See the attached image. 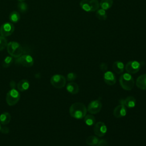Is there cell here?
<instances>
[{
    "instance_id": "obj_30",
    "label": "cell",
    "mask_w": 146,
    "mask_h": 146,
    "mask_svg": "<svg viewBox=\"0 0 146 146\" xmlns=\"http://www.w3.org/2000/svg\"><path fill=\"white\" fill-rule=\"evenodd\" d=\"M96 146H108V143L106 140L102 139L99 141L98 143Z\"/></svg>"
},
{
    "instance_id": "obj_3",
    "label": "cell",
    "mask_w": 146,
    "mask_h": 146,
    "mask_svg": "<svg viewBox=\"0 0 146 146\" xmlns=\"http://www.w3.org/2000/svg\"><path fill=\"white\" fill-rule=\"evenodd\" d=\"M7 51L10 56L14 58H18L23 54V47L18 42L11 41L7 43Z\"/></svg>"
},
{
    "instance_id": "obj_18",
    "label": "cell",
    "mask_w": 146,
    "mask_h": 146,
    "mask_svg": "<svg viewBox=\"0 0 146 146\" xmlns=\"http://www.w3.org/2000/svg\"><path fill=\"white\" fill-rule=\"evenodd\" d=\"M29 87H30V83L29 80L27 79L21 80L17 85V87L18 90L21 92L27 90Z\"/></svg>"
},
{
    "instance_id": "obj_32",
    "label": "cell",
    "mask_w": 146,
    "mask_h": 146,
    "mask_svg": "<svg viewBox=\"0 0 146 146\" xmlns=\"http://www.w3.org/2000/svg\"><path fill=\"white\" fill-rule=\"evenodd\" d=\"M10 87L11 89L13 88H15V82L13 80H11L10 82Z\"/></svg>"
},
{
    "instance_id": "obj_5",
    "label": "cell",
    "mask_w": 146,
    "mask_h": 146,
    "mask_svg": "<svg viewBox=\"0 0 146 146\" xmlns=\"http://www.w3.org/2000/svg\"><path fill=\"white\" fill-rule=\"evenodd\" d=\"M20 94L15 88H13L9 90L6 96V101L7 104L10 106L15 105L20 99Z\"/></svg>"
},
{
    "instance_id": "obj_21",
    "label": "cell",
    "mask_w": 146,
    "mask_h": 146,
    "mask_svg": "<svg viewBox=\"0 0 146 146\" xmlns=\"http://www.w3.org/2000/svg\"><path fill=\"white\" fill-rule=\"evenodd\" d=\"M113 5V0H101L99 6L101 9L107 10L110 9Z\"/></svg>"
},
{
    "instance_id": "obj_31",
    "label": "cell",
    "mask_w": 146,
    "mask_h": 146,
    "mask_svg": "<svg viewBox=\"0 0 146 146\" xmlns=\"http://www.w3.org/2000/svg\"><path fill=\"white\" fill-rule=\"evenodd\" d=\"M1 131L3 133H5V134H7L9 132V129L7 127H3L2 128L1 127Z\"/></svg>"
},
{
    "instance_id": "obj_6",
    "label": "cell",
    "mask_w": 146,
    "mask_h": 146,
    "mask_svg": "<svg viewBox=\"0 0 146 146\" xmlns=\"http://www.w3.org/2000/svg\"><path fill=\"white\" fill-rule=\"evenodd\" d=\"M15 63L17 65L22 66L25 67H30L34 64V59L31 55L26 54L17 58Z\"/></svg>"
},
{
    "instance_id": "obj_12",
    "label": "cell",
    "mask_w": 146,
    "mask_h": 146,
    "mask_svg": "<svg viewBox=\"0 0 146 146\" xmlns=\"http://www.w3.org/2000/svg\"><path fill=\"white\" fill-rule=\"evenodd\" d=\"M103 79L106 84L110 86H112L115 84L116 78L115 74L110 71H107L103 75Z\"/></svg>"
},
{
    "instance_id": "obj_16",
    "label": "cell",
    "mask_w": 146,
    "mask_h": 146,
    "mask_svg": "<svg viewBox=\"0 0 146 146\" xmlns=\"http://www.w3.org/2000/svg\"><path fill=\"white\" fill-rule=\"evenodd\" d=\"M112 68L116 73L120 74L123 72L125 68V66L124 63L122 62L119 60H116L113 63Z\"/></svg>"
},
{
    "instance_id": "obj_13",
    "label": "cell",
    "mask_w": 146,
    "mask_h": 146,
    "mask_svg": "<svg viewBox=\"0 0 146 146\" xmlns=\"http://www.w3.org/2000/svg\"><path fill=\"white\" fill-rule=\"evenodd\" d=\"M113 114L114 116L117 118H120L125 116L127 114L126 107L122 104L118 105L113 110Z\"/></svg>"
},
{
    "instance_id": "obj_11",
    "label": "cell",
    "mask_w": 146,
    "mask_h": 146,
    "mask_svg": "<svg viewBox=\"0 0 146 146\" xmlns=\"http://www.w3.org/2000/svg\"><path fill=\"white\" fill-rule=\"evenodd\" d=\"M107 131V128L104 123L102 121L97 122L94 126V132L98 136H103Z\"/></svg>"
},
{
    "instance_id": "obj_23",
    "label": "cell",
    "mask_w": 146,
    "mask_h": 146,
    "mask_svg": "<svg viewBox=\"0 0 146 146\" xmlns=\"http://www.w3.org/2000/svg\"><path fill=\"white\" fill-rule=\"evenodd\" d=\"M96 11V17L100 21H105L107 19V15L105 10L99 9Z\"/></svg>"
},
{
    "instance_id": "obj_1",
    "label": "cell",
    "mask_w": 146,
    "mask_h": 146,
    "mask_svg": "<svg viewBox=\"0 0 146 146\" xmlns=\"http://www.w3.org/2000/svg\"><path fill=\"white\" fill-rule=\"evenodd\" d=\"M87 108L86 106L80 102L73 103L70 107L69 113L71 116L76 119H82L87 114Z\"/></svg>"
},
{
    "instance_id": "obj_34",
    "label": "cell",
    "mask_w": 146,
    "mask_h": 146,
    "mask_svg": "<svg viewBox=\"0 0 146 146\" xmlns=\"http://www.w3.org/2000/svg\"><path fill=\"white\" fill-rule=\"evenodd\" d=\"M1 125H0V131H1Z\"/></svg>"
},
{
    "instance_id": "obj_9",
    "label": "cell",
    "mask_w": 146,
    "mask_h": 146,
    "mask_svg": "<svg viewBox=\"0 0 146 146\" xmlns=\"http://www.w3.org/2000/svg\"><path fill=\"white\" fill-rule=\"evenodd\" d=\"M102 107V103L98 100H94L91 101L87 106V111L91 114H96L99 113Z\"/></svg>"
},
{
    "instance_id": "obj_8",
    "label": "cell",
    "mask_w": 146,
    "mask_h": 146,
    "mask_svg": "<svg viewBox=\"0 0 146 146\" xmlns=\"http://www.w3.org/2000/svg\"><path fill=\"white\" fill-rule=\"evenodd\" d=\"M14 26L11 22H5L0 27V35L3 37L11 35L14 31Z\"/></svg>"
},
{
    "instance_id": "obj_25",
    "label": "cell",
    "mask_w": 146,
    "mask_h": 146,
    "mask_svg": "<svg viewBox=\"0 0 146 146\" xmlns=\"http://www.w3.org/2000/svg\"><path fill=\"white\" fill-rule=\"evenodd\" d=\"M13 57L11 56H7L2 61V66L3 68H7L11 66L13 62Z\"/></svg>"
},
{
    "instance_id": "obj_17",
    "label": "cell",
    "mask_w": 146,
    "mask_h": 146,
    "mask_svg": "<svg viewBox=\"0 0 146 146\" xmlns=\"http://www.w3.org/2000/svg\"><path fill=\"white\" fill-rule=\"evenodd\" d=\"M66 90L71 94H76L79 91V87L77 83L71 82L67 84Z\"/></svg>"
},
{
    "instance_id": "obj_29",
    "label": "cell",
    "mask_w": 146,
    "mask_h": 146,
    "mask_svg": "<svg viewBox=\"0 0 146 146\" xmlns=\"http://www.w3.org/2000/svg\"><path fill=\"white\" fill-rule=\"evenodd\" d=\"M100 69L101 71H103V72H106L107 71V69H108V65L106 63H102L100 64Z\"/></svg>"
},
{
    "instance_id": "obj_27",
    "label": "cell",
    "mask_w": 146,
    "mask_h": 146,
    "mask_svg": "<svg viewBox=\"0 0 146 146\" xmlns=\"http://www.w3.org/2000/svg\"><path fill=\"white\" fill-rule=\"evenodd\" d=\"M7 41L5 37L0 36V51L3 50L7 45Z\"/></svg>"
},
{
    "instance_id": "obj_7",
    "label": "cell",
    "mask_w": 146,
    "mask_h": 146,
    "mask_svg": "<svg viewBox=\"0 0 146 146\" xmlns=\"http://www.w3.org/2000/svg\"><path fill=\"white\" fill-rule=\"evenodd\" d=\"M50 83L51 85L56 88H62L64 87L66 83V79L65 77L60 74L54 75L50 79Z\"/></svg>"
},
{
    "instance_id": "obj_22",
    "label": "cell",
    "mask_w": 146,
    "mask_h": 146,
    "mask_svg": "<svg viewBox=\"0 0 146 146\" xmlns=\"http://www.w3.org/2000/svg\"><path fill=\"white\" fill-rule=\"evenodd\" d=\"M99 139L95 136H90L86 139V144L91 146H96L98 143Z\"/></svg>"
},
{
    "instance_id": "obj_15",
    "label": "cell",
    "mask_w": 146,
    "mask_h": 146,
    "mask_svg": "<svg viewBox=\"0 0 146 146\" xmlns=\"http://www.w3.org/2000/svg\"><path fill=\"white\" fill-rule=\"evenodd\" d=\"M136 85L139 89L146 90V74L141 75L137 78Z\"/></svg>"
},
{
    "instance_id": "obj_26",
    "label": "cell",
    "mask_w": 146,
    "mask_h": 146,
    "mask_svg": "<svg viewBox=\"0 0 146 146\" xmlns=\"http://www.w3.org/2000/svg\"><path fill=\"white\" fill-rule=\"evenodd\" d=\"M17 7L19 11L21 13H25L28 10V5L24 1L19 2L17 5Z\"/></svg>"
},
{
    "instance_id": "obj_28",
    "label": "cell",
    "mask_w": 146,
    "mask_h": 146,
    "mask_svg": "<svg viewBox=\"0 0 146 146\" xmlns=\"http://www.w3.org/2000/svg\"><path fill=\"white\" fill-rule=\"evenodd\" d=\"M77 78V75L74 72H70L67 75V80L68 82H73Z\"/></svg>"
},
{
    "instance_id": "obj_24",
    "label": "cell",
    "mask_w": 146,
    "mask_h": 146,
    "mask_svg": "<svg viewBox=\"0 0 146 146\" xmlns=\"http://www.w3.org/2000/svg\"><path fill=\"white\" fill-rule=\"evenodd\" d=\"M84 123L88 126L93 125L95 123V118L92 115H86L84 117Z\"/></svg>"
},
{
    "instance_id": "obj_10",
    "label": "cell",
    "mask_w": 146,
    "mask_h": 146,
    "mask_svg": "<svg viewBox=\"0 0 146 146\" xmlns=\"http://www.w3.org/2000/svg\"><path fill=\"white\" fill-rule=\"evenodd\" d=\"M141 64L136 60H131L127 63L125 66V71L129 74H136L140 69Z\"/></svg>"
},
{
    "instance_id": "obj_2",
    "label": "cell",
    "mask_w": 146,
    "mask_h": 146,
    "mask_svg": "<svg viewBox=\"0 0 146 146\" xmlns=\"http://www.w3.org/2000/svg\"><path fill=\"white\" fill-rule=\"evenodd\" d=\"M119 83L122 88L127 91L131 90L135 84V81L133 77L128 72L124 73L120 76Z\"/></svg>"
},
{
    "instance_id": "obj_20",
    "label": "cell",
    "mask_w": 146,
    "mask_h": 146,
    "mask_svg": "<svg viewBox=\"0 0 146 146\" xmlns=\"http://www.w3.org/2000/svg\"><path fill=\"white\" fill-rule=\"evenodd\" d=\"M9 20L11 23H16L20 20L21 16L19 13L17 11H13L9 15Z\"/></svg>"
},
{
    "instance_id": "obj_33",
    "label": "cell",
    "mask_w": 146,
    "mask_h": 146,
    "mask_svg": "<svg viewBox=\"0 0 146 146\" xmlns=\"http://www.w3.org/2000/svg\"><path fill=\"white\" fill-rule=\"evenodd\" d=\"M17 1H18L19 2H22V1H25V0H17Z\"/></svg>"
},
{
    "instance_id": "obj_19",
    "label": "cell",
    "mask_w": 146,
    "mask_h": 146,
    "mask_svg": "<svg viewBox=\"0 0 146 146\" xmlns=\"http://www.w3.org/2000/svg\"><path fill=\"white\" fill-rule=\"evenodd\" d=\"M11 120V115L8 112H3L0 115V123L2 125L8 124Z\"/></svg>"
},
{
    "instance_id": "obj_14",
    "label": "cell",
    "mask_w": 146,
    "mask_h": 146,
    "mask_svg": "<svg viewBox=\"0 0 146 146\" xmlns=\"http://www.w3.org/2000/svg\"><path fill=\"white\" fill-rule=\"evenodd\" d=\"M120 103L123 104L127 108H132L136 105V99L132 96H129L125 99H120Z\"/></svg>"
},
{
    "instance_id": "obj_4",
    "label": "cell",
    "mask_w": 146,
    "mask_h": 146,
    "mask_svg": "<svg viewBox=\"0 0 146 146\" xmlns=\"http://www.w3.org/2000/svg\"><path fill=\"white\" fill-rule=\"evenodd\" d=\"M79 5L81 9L87 12L95 11L100 7L98 0H81Z\"/></svg>"
}]
</instances>
